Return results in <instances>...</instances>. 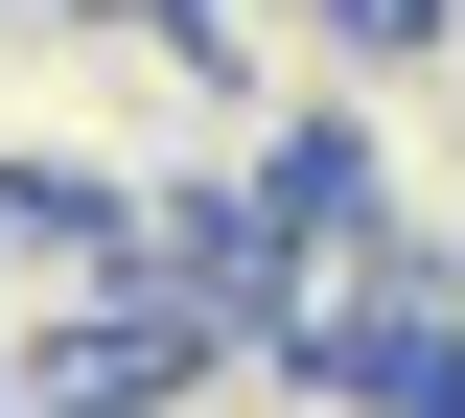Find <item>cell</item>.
<instances>
[{
	"label": "cell",
	"instance_id": "cell-1",
	"mask_svg": "<svg viewBox=\"0 0 465 418\" xmlns=\"http://www.w3.org/2000/svg\"><path fill=\"white\" fill-rule=\"evenodd\" d=\"M326 186H349L396 256H465V47H372V70H349Z\"/></svg>",
	"mask_w": 465,
	"mask_h": 418
}]
</instances>
